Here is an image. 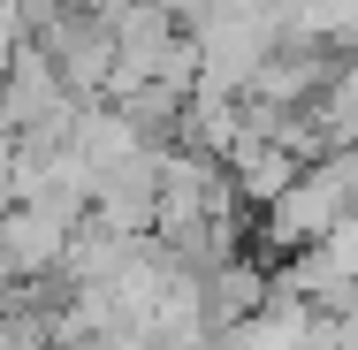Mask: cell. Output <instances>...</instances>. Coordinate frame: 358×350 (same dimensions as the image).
<instances>
[{
	"label": "cell",
	"mask_w": 358,
	"mask_h": 350,
	"mask_svg": "<svg viewBox=\"0 0 358 350\" xmlns=\"http://www.w3.org/2000/svg\"><path fill=\"white\" fill-rule=\"evenodd\" d=\"M358 206V152H328V160H305L297 175H289V191L275 198L267 213V244L275 251H305V244H320L336 221H351Z\"/></svg>",
	"instance_id": "cell-1"
},
{
	"label": "cell",
	"mask_w": 358,
	"mask_h": 350,
	"mask_svg": "<svg viewBox=\"0 0 358 350\" xmlns=\"http://www.w3.org/2000/svg\"><path fill=\"white\" fill-rule=\"evenodd\" d=\"M328 335L320 328V312H313V297H267L259 312H244V320H229L221 328V350H313Z\"/></svg>",
	"instance_id": "cell-2"
}]
</instances>
